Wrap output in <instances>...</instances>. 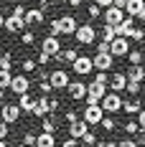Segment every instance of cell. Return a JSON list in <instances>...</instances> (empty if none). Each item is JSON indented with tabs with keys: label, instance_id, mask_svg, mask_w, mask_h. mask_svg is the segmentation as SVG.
I'll list each match as a JSON object with an SVG mask.
<instances>
[{
	"label": "cell",
	"instance_id": "54",
	"mask_svg": "<svg viewBox=\"0 0 145 147\" xmlns=\"http://www.w3.org/2000/svg\"><path fill=\"white\" fill-rule=\"evenodd\" d=\"M94 3H97V5H99L102 10H104V8H110V5H112L115 0H94Z\"/></svg>",
	"mask_w": 145,
	"mask_h": 147
},
{
	"label": "cell",
	"instance_id": "32",
	"mask_svg": "<svg viewBox=\"0 0 145 147\" xmlns=\"http://www.w3.org/2000/svg\"><path fill=\"white\" fill-rule=\"evenodd\" d=\"M10 79H13L10 69H0V89H8V86H10Z\"/></svg>",
	"mask_w": 145,
	"mask_h": 147
},
{
	"label": "cell",
	"instance_id": "62",
	"mask_svg": "<svg viewBox=\"0 0 145 147\" xmlns=\"http://www.w3.org/2000/svg\"><path fill=\"white\" fill-rule=\"evenodd\" d=\"M18 147H28V145H23V142H20V145H18Z\"/></svg>",
	"mask_w": 145,
	"mask_h": 147
},
{
	"label": "cell",
	"instance_id": "28",
	"mask_svg": "<svg viewBox=\"0 0 145 147\" xmlns=\"http://www.w3.org/2000/svg\"><path fill=\"white\" fill-rule=\"evenodd\" d=\"M115 38H117L115 26H107V23H104V26H102V41H104V43H112Z\"/></svg>",
	"mask_w": 145,
	"mask_h": 147
},
{
	"label": "cell",
	"instance_id": "3",
	"mask_svg": "<svg viewBox=\"0 0 145 147\" xmlns=\"http://www.w3.org/2000/svg\"><path fill=\"white\" fill-rule=\"evenodd\" d=\"M10 91L13 94H26V91H31V79H28V74H13V79H10Z\"/></svg>",
	"mask_w": 145,
	"mask_h": 147
},
{
	"label": "cell",
	"instance_id": "61",
	"mask_svg": "<svg viewBox=\"0 0 145 147\" xmlns=\"http://www.w3.org/2000/svg\"><path fill=\"white\" fill-rule=\"evenodd\" d=\"M41 3H46V5H51V3H56V0H41Z\"/></svg>",
	"mask_w": 145,
	"mask_h": 147
},
{
	"label": "cell",
	"instance_id": "14",
	"mask_svg": "<svg viewBox=\"0 0 145 147\" xmlns=\"http://www.w3.org/2000/svg\"><path fill=\"white\" fill-rule=\"evenodd\" d=\"M41 51L48 53V56H56L59 51H61V41H59L56 36H48V33H46V38L41 41Z\"/></svg>",
	"mask_w": 145,
	"mask_h": 147
},
{
	"label": "cell",
	"instance_id": "2",
	"mask_svg": "<svg viewBox=\"0 0 145 147\" xmlns=\"http://www.w3.org/2000/svg\"><path fill=\"white\" fill-rule=\"evenodd\" d=\"M99 107H102V112H104V114H117V112L122 109V96L115 94V91H107V94L102 96Z\"/></svg>",
	"mask_w": 145,
	"mask_h": 147
},
{
	"label": "cell",
	"instance_id": "52",
	"mask_svg": "<svg viewBox=\"0 0 145 147\" xmlns=\"http://www.w3.org/2000/svg\"><path fill=\"white\" fill-rule=\"evenodd\" d=\"M13 15H26V5H20V3H18V5L13 8Z\"/></svg>",
	"mask_w": 145,
	"mask_h": 147
},
{
	"label": "cell",
	"instance_id": "39",
	"mask_svg": "<svg viewBox=\"0 0 145 147\" xmlns=\"http://www.w3.org/2000/svg\"><path fill=\"white\" fill-rule=\"evenodd\" d=\"M92 81H97V84H104V86H107V81H110V71H97Z\"/></svg>",
	"mask_w": 145,
	"mask_h": 147
},
{
	"label": "cell",
	"instance_id": "45",
	"mask_svg": "<svg viewBox=\"0 0 145 147\" xmlns=\"http://www.w3.org/2000/svg\"><path fill=\"white\" fill-rule=\"evenodd\" d=\"M51 59H54V56H48V53H44V51H41V53L36 56V63H38V66H46Z\"/></svg>",
	"mask_w": 145,
	"mask_h": 147
},
{
	"label": "cell",
	"instance_id": "22",
	"mask_svg": "<svg viewBox=\"0 0 145 147\" xmlns=\"http://www.w3.org/2000/svg\"><path fill=\"white\" fill-rule=\"evenodd\" d=\"M140 109H143V104H140L138 96H132V99H125V102H122V112H125V114H138Z\"/></svg>",
	"mask_w": 145,
	"mask_h": 147
},
{
	"label": "cell",
	"instance_id": "49",
	"mask_svg": "<svg viewBox=\"0 0 145 147\" xmlns=\"http://www.w3.org/2000/svg\"><path fill=\"white\" fill-rule=\"evenodd\" d=\"M135 119H138V124H140V129L145 132V109H140V112H138V117H135Z\"/></svg>",
	"mask_w": 145,
	"mask_h": 147
},
{
	"label": "cell",
	"instance_id": "56",
	"mask_svg": "<svg viewBox=\"0 0 145 147\" xmlns=\"http://www.w3.org/2000/svg\"><path fill=\"white\" fill-rule=\"evenodd\" d=\"M125 3H127V0H115L112 5H115V8H122V10H125Z\"/></svg>",
	"mask_w": 145,
	"mask_h": 147
},
{
	"label": "cell",
	"instance_id": "29",
	"mask_svg": "<svg viewBox=\"0 0 145 147\" xmlns=\"http://www.w3.org/2000/svg\"><path fill=\"white\" fill-rule=\"evenodd\" d=\"M36 69H38L36 59H31V56H28V59H23V61H20V71H23V74H33Z\"/></svg>",
	"mask_w": 145,
	"mask_h": 147
},
{
	"label": "cell",
	"instance_id": "43",
	"mask_svg": "<svg viewBox=\"0 0 145 147\" xmlns=\"http://www.w3.org/2000/svg\"><path fill=\"white\" fill-rule=\"evenodd\" d=\"M82 142H84V145H87V147H94V145H97V134L87 132V134H84V137H82Z\"/></svg>",
	"mask_w": 145,
	"mask_h": 147
},
{
	"label": "cell",
	"instance_id": "59",
	"mask_svg": "<svg viewBox=\"0 0 145 147\" xmlns=\"http://www.w3.org/2000/svg\"><path fill=\"white\" fill-rule=\"evenodd\" d=\"M3 23H5V15L0 13V28H3Z\"/></svg>",
	"mask_w": 145,
	"mask_h": 147
},
{
	"label": "cell",
	"instance_id": "57",
	"mask_svg": "<svg viewBox=\"0 0 145 147\" xmlns=\"http://www.w3.org/2000/svg\"><path fill=\"white\" fill-rule=\"evenodd\" d=\"M0 147H13V145H10L8 140H0Z\"/></svg>",
	"mask_w": 145,
	"mask_h": 147
},
{
	"label": "cell",
	"instance_id": "9",
	"mask_svg": "<svg viewBox=\"0 0 145 147\" xmlns=\"http://www.w3.org/2000/svg\"><path fill=\"white\" fill-rule=\"evenodd\" d=\"M46 79H48L51 89H66V86H69V74L64 71V69H56V71H51Z\"/></svg>",
	"mask_w": 145,
	"mask_h": 147
},
{
	"label": "cell",
	"instance_id": "41",
	"mask_svg": "<svg viewBox=\"0 0 145 147\" xmlns=\"http://www.w3.org/2000/svg\"><path fill=\"white\" fill-rule=\"evenodd\" d=\"M56 109H59V99L54 96V94H48V114L54 117V112H56Z\"/></svg>",
	"mask_w": 145,
	"mask_h": 147
},
{
	"label": "cell",
	"instance_id": "17",
	"mask_svg": "<svg viewBox=\"0 0 145 147\" xmlns=\"http://www.w3.org/2000/svg\"><path fill=\"white\" fill-rule=\"evenodd\" d=\"M87 132H89V124L84 122V119H76V122L69 124V137H74V140H82Z\"/></svg>",
	"mask_w": 145,
	"mask_h": 147
},
{
	"label": "cell",
	"instance_id": "44",
	"mask_svg": "<svg viewBox=\"0 0 145 147\" xmlns=\"http://www.w3.org/2000/svg\"><path fill=\"white\" fill-rule=\"evenodd\" d=\"M38 91H41V94H51V91H54L51 84H48V79H41V81H38Z\"/></svg>",
	"mask_w": 145,
	"mask_h": 147
},
{
	"label": "cell",
	"instance_id": "20",
	"mask_svg": "<svg viewBox=\"0 0 145 147\" xmlns=\"http://www.w3.org/2000/svg\"><path fill=\"white\" fill-rule=\"evenodd\" d=\"M132 28H135V18H132V15H125V20H122L120 26H115V33L122 36V38H127Z\"/></svg>",
	"mask_w": 145,
	"mask_h": 147
},
{
	"label": "cell",
	"instance_id": "6",
	"mask_svg": "<svg viewBox=\"0 0 145 147\" xmlns=\"http://www.w3.org/2000/svg\"><path fill=\"white\" fill-rule=\"evenodd\" d=\"M18 119H20V107H18V104H3V109H0V122H5V124L10 127Z\"/></svg>",
	"mask_w": 145,
	"mask_h": 147
},
{
	"label": "cell",
	"instance_id": "11",
	"mask_svg": "<svg viewBox=\"0 0 145 147\" xmlns=\"http://www.w3.org/2000/svg\"><path fill=\"white\" fill-rule=\"evenodd\" d=\"M92 63H94L97 71H110L115 66V56L112 53H94L92 56Z\"/></svg>",
	"mask_w": 145,
	"mask_h": 147
},
{
	"label": "cell",
	"instance_id": "47",
	"mask_svg": "<svg viewBox=\"0 0 145 147\" xmlns=\"http://www.w3.org/2000/svg\"><path fill=\"white\" fill-rule=\"evenodd\" d=\"M94 147H117V142L115 140H97V145Z\"/></svg>",
	"mask_w": 145,
	"mask_h": 147
},
{
	"label": "cell",
	"instance_id": "1",
	"mask_svg": "<svg viewBox=\"0 0 145 147\" xmlns=\"http://www.w3.org/2000/svg\"><path fill=\"white\" fill-rule=\"evenodd\" d=\"M74 38H76V43L79 46H89L97 41V28L92 26V23H84V26H76L74 30Z\"/></svg>",
	"mask_w": 145,
	"mask_h": 147
},
{
	"label": "cell",
	"instance_id": "53",
	"mask_svg": "<svg viewBox=\"0 0 145 147\" xmlns=\"http://www.w3.org/2000/svg\"><path fill=\"white\" fill-rule=\"evenodd\" d=\"M97 53H110V43H104V41H102V43L97 46Z\"/></svg>",
	"mask_w": 145,
	"mask_h": 147
},
{
	"label": "cell",
	"instance_id": "5",
	"mask_svg": "<svg viewBox=\"0 0 145 147\" xmlns=\"http://www.w3.org/2000/svg\"><path fill=\"white\" fill-rule=\"evenodd\" d=\"M102 117H104V112H102L99 104H87V109H84V114H82V119L87 122L89 127H97L102 122Z\"/></svg>",
	"mask_w": 145,
	"mask_h": 147
},
{
	"label": "cell",
	"instance_id": "13",
	"mask_svg": "<svg viewBox=\"0 0 145 147\" xmlns=\"http://www.w3.org/2000/svg\"><path fill=\"white\" fill-rule=\"evenodd\" d=\"M66 91H69V99H74V102H82V99L87 96V84H84V81H69Z\"/></svg>",
	"mask_w": 145,
	"mask_h": 147
},
{
	"label": "cell",
	"instance_id": "35",
	"mask_svg": "<svg viewBox=\"0 0 145 147\" xmlns=\"http://www.w3.org/2000/svg\"><path fill=\"white\" fill-rule=\"evenodd\" d=\"M140 89H143V84H140V81L127 79V84H125V91H127V94H132V96H135V94H140Z\"/></svg>",
	"mask_w": 145,
	"mask_h": 147
},
{
	"label": "cell",
	"instance_id": "34",
	"mask_svg": "<svg viewBox=\"0 0 145 147\" xmlns=\"http://www.w3.org/2000/svg\"><path fill=\"white\" fill-rule=\"evenodd\" d=\"M48 30H51L48 36H56V38H61V36H64V30H61V23H59V18H54V20L48 23Z\"/></svg>",
	"mask_w": 145,
	"mask_h": 147
},
{
	"label": "cell",
	"instance_id": "4",
	"mask_svg": "<svg viewBox=\"0 0 145 147\" xmlns=\"http://www.w3.org/2000/svg\"><path fill=\"white\" fill-rule=\"evenodd\" d=\"M107 94V86L104 84H97V81H89L87 84V104H99L102 102V96Z\"/></svg>",
	"mask_w": 145,
	"mask_h": 147
},
{
	"label": "cell",
	"instance_id": "18",
	"mask_svg": "<svg viewBox=\"0 0 145 147\" xmlns=\"http://www.w3.org/2000/svg\"><path fill=\"white\" fill-rule=\"evenodd\" d=\"M33 117H46L48 114V94H41L38 99H36V104H33V112H31Z\"/></svg>",
	"mask_w": 145,
	"mask_h": 147
},
{
	"label": "cell",
	"instance_id": "30",
	"mask_svg": "<svg viewBox=\"0 0 145 147\" xmlns=\"http://www.w3.org/2000/svg\"><path fill=\"white\" fill-rule=\"evenodd\" d=\"M127 59H130V66H140L143 63V51H138V48H130V53H127Z\"/></svg>",
	"mask_w": 145,
	"mask_h": 147
},
{
	"label": "cell",
	"instance_id": "55",
	"mask_svg": "<svg viewBox=\"0 0 145 147\" xmlns=\"http://www.w3.org/2000/svg\"><path fill=\"white\" fill-rule=\"evenodd\" d=\"M66 3H69V8H79L82 5V0H66Z\"/></svg>",
	"mask_w": 145,
	"mask_h": 147
},
{
	"label": "cell",
	"instance_id": "40",
	"mask_svg": "<svg viewBox=\"0 0 145 147\" xmlns=\"http://www.w3.org/2000/svg\"><path fill=\"white\" fill-rule=\"evenodd\" d=\"M36 137H38L36 132H23V145H28V147H36Z\"/></svg>",
	"mask_w": 145,
	"mask_h": 147
},
{
	"label": "cell",
	"instance_id": "26",
	"mask_svg": "<svg viewBox=\"0 0 145 147\" xmlns=\"http://www.w3.org/2000/svg\"><path fill=\"white\" fill-rule=\"evenodd\" d=\"M36 147H56V137L48 132H41L36 137Z\"/></svg>",
	"mask_w": 145,
	"mask_h": 147
},
{
	"label": "cell",
	"instance_id": "48",
	"mask_svg": "<svg viewBox=\"0 0 145 147\" xmlns=\"http://www.w3.org/2000/svg\"><path fill=\"white\" fill-rule=\"evenodd\" d=\"M64 117H66V124H71V122H76V119H79V114H76L74 109H69V112H66Z\"/></svg>",
	"mask_w": 145,
	"mask_h": 147
},
{
	"label": "cell",
	"instance_id": "33",
	"mask_svg": "<svg viewBox=\"0 0 145 147\" xmlns=\"http://www.w3.org/2000/svg\"><path fill=\"white\" fill-rule=\"evenodd\" d=\"M99 127L104 129V132H115L117 129V122L112 117H102V122H99Z\"/></svg>",
	"mask_w": 145,
	"mask_h": 147
},
{
	"label": "cell",
	"instance_id": "21",
	"mask_svg": "<svg viewBox=\"0 0 145 147\" xmlns=\"http://www.w3.org/2000/svg\"><path fill=\"white\" fill-rule=\"evenodd\" d=\"M143 10H145V0H127L125 3V13L132 15V18H138Z\"/></svg>",
	"mask_w": 145,
	"mask_h": 147
},
{
	"label": "cell",
	"instance_id": "38",
	"mask_svg": "<svg viewBox=\"0 0 145 147\" xmlns=\"http://www.w3.org/2000/svg\"><path fill=\"white\" fill-rule=\"evenodd\" d=\"M127 38H130V41H138V43H140V41H145V30H143V28H132Z\"/></svg>",
	"mask_w": 145,
	"mask_h": 147
},
{
	"label": "cell",
	"instance_id": "15",
	"mask_svg": "<svg viewBox=\"0 0 145 147\" xmlns=\"http://www.w3.org/2000/svg\"><path fill=\"white\" fill-rule=\"evenodd\" d=\"M23 20H26V28H28V26H41V23L46 20V13L41 10V8H31V10H26Z\"/></svg>",
	"mask_w": 145,
	"mask_h": 147
},
{
	"label": "cell",
	"instance_id": "8",
	"mask_svg": "<svg viewBox=\"0 0 145 147\" xmlns=\"http://www.w3.org/2000/svg\"><path fill=\"white\" fill-rule=\"evenodd\" d=\"M104 23H107V26H120V23H122V20H125V10H122V8H115V5H110V8H104Z\"/></svg>",
	"mask_w": 145,
	"mask_h": 147
},
{
	"label": "cell",
	"instance_id": "12",
	"mask_svg": "<svg viewBox=\"0 0 145 147\" xmlns=\"http://www.w3.org/2000/svg\"><path fill=\"white\" fill-rule=\"evenodd\" d=\"M3 28L8 30V33H20V30H26V20H23V15H8L5 18V23H3Z\"/></svg>",
	"mask_w": 145,
	"mask_h": 147
},
{
	"label": "cell",
	"instance_id": "27",
	"mask_svg": "<svg viewBox=\"0 0 145 147\" xmlns=\"http://www.w3.org/2000/svg\"><path fill=\"white\" fill-rule=\"evenodd\" d=\"M41 132L56 134V122L51 119V114H46V117H41Z\"/></svg>",
	"mask_w": 145,
	"mask_h": 147
},
{
	"label": "cell",
	"instance_id": "60",
	"mask_svg": "<svg viewBox=\"0 0 145 147\" xmlns=\"http://www.w3.org/2000/svg\"><path fill=\"white\" fill-rule=\"evenodd\" d=\"M138 20H145V10H143V13H140V15H138Z\"/></svg>",
	"mask_w": 145,
	"mask_h": 147
},
{
	"label": "cell",
	"instance_id": "25",
	"mask_svg": "<svg viewBox=\"0 0 145 147\" xmlns=\"http://www.w3.org/2000/svg\"><path fill=\"white\" fill-rule=\"evenodd\" d=\"M76 56H79V53H76V48H61V51H59L54 59L66 61V63H74V61H76Z\"/></svg>",
	"mask_w": 145,
	"mask_h": 147
},
{
	"label": "cell",
	"instance_id": "19",
	"mask_svg": "<svg viewBox=\"0 0 145 147\" xmlns=\"http://www.w3.org/2000/svg\"><path fill=\"white\" fill-rule=\"evenodd\" d=\"M59 23H61V30H64V36H74V30H76V26H79V23H76V18H74V15H61V18H59Z\"/></svg>",
	"mask_w": 145,
	"mask_h": 147
},
{
	"label": "cell",
	"instance_id": "36",
	"mask_svg": "<svg viewBox=\"0 0 145 147\" xmlns=\"http://www.w3.org/2000/svg\"><path fill=\"white\" fill-rule=\"evenodd\" d=\"M10 66H13L10 53H8V51H0V69H10Z\"/></svg>",
	"mask_w": 145,
	"mask_h": 147
},
{
	"label": "cell",
	"instance_id": "23",
	"mask_svg": "<svg viewBox=\"0 0 145 147\" xmlns=\"http://www.w3.org/2000/svg\"><path fill=\"white\" fill-rule=\"evenodd\" d=\"M33 104H36V99L31 96L28 91L18 96V107H20V112H28V114H31V112H33Z\"/></svg>",
	"mask_w": 145,
	"mask_h": 147
},
{
	"label": "cell",
	"instance_id": "46",
	"mask_svg": "<svg viewBox=\"0 0 145 147\" xmlns=\"http://www.w3.org/2000/svg\"><path fill=\"white\" fill-rule=\"evenodd\" d=\"M117 147H138V142H135V137H127V140H120Z\"/></svg>",
	"mask_w": 145,
	"mask_h": 147
},
{
	"label": "cell",
	"instance_id": "24",
	"mask_svg": "<svg viewBox=\"0 0 145 147\" xmlns=\"http://www.w3.org/2000/svg\"><path fill=\"white\" fill-rule=\"evenodd\" d=\"M125 74H127V79H132V81H140V84L145 81V66L143 63H140V66H130Z\"/></svg>",
	"mask_w": 145,
	"mask_h": 147
},
{
	"label": "cell",
	"instance_id": "42",
	"mask_svg": "<svg viewBox=\"0 0 145 147\" xmlns=\"http://www.w3.org/2000/svg\"><path fill=\"white\" fill-rule=\"evenodd\" d=\"M87 13H89V18L94 20V18H99V15H102V8L97 5V3H92V5H89V10H87Z\"/></svg>",
	"mask_w": 145,
	"mask_h": 147
},
{
	"label": "cell",
	"instance_id": "58",
	"mask_svg": "<svg viewBox=\"0 0 145 147\" xmlns=\"http://www.w3.org/2000/svg\"><path fill=\"white\" fill-rule=\"evenodd\" d=\"M5 102V89H0V104Z\"/></svg>",
	"mask_w": 145,
	"mask_h": 147
},
{
	"label": "cell",
	"instance_id": "10",
	"mask_svg": "<svg viewBox=\"0 0 145 147\" xmlns=\"http://www.w3.org/2000/svg\"><path fill=\"white\" fill-rule=\"evenodd\" d=\"M71 69L76 76H87V74L94 71V63H92V59L89 56H76V61L71 63Z\"/></svg>",
	"mask_w": 145,
	"mask_h": 147
},
{
	"label": "cell",
	"instance_id": "16",
	"mask_svg": "<svg viewBox=\"0 0 145 147\" xmlns=\"http://www.w3.org/2000/svg\"><path fill=\"white\" fill-rule=\"evenodd\" d=\"M107 84H110V89H107V91L122 94V91H125V84H127V74H112Z\"/></svg>",
	"mask_w": 145,
	"mask_h": 147
},
{
	"label": "cell",
	"instance_id": "7",
	"mask_svg": "<svg viewBox=\"0 0 145 147\" xmlns=\"http://www.w3.org/2000/svg\"><path fill=\"white\" fill-rule=\"evenodd\" d=\"M110 53H112V56H120V59H122V56H127V53H130V38H122V36H117L115 41H112V43H110Z\"/></svg>",
	"mask_w": 145,
	"mask_h": 147
},
{
	"label": "cell",
	"instance_id": "51",
	"mask_svg": "<svg viewBox=\"0 0 145 147\" xmlns=\"http://www.w3.org/2000/svg\"><path fill=\"white\" fill-rule=\"evenodd\" d=\"M8 124H5V122H0V140H5V137H8Z\"/></svg>",
	"mask_w": 145,
	"mask_h": 147
},
{
	"label": "cell",
	"instance_id": "31",
	"mask_svg": "<svg viewBox=\"0 0 145 147\" xmlns=\"http://www.w3.org/2000/svg\"><path fill=\"white\" fill-rule=\"evenodd\" d=\"M125 132L130 134V137L140 134V124H138V119H127V122H125Z\"/></svg>",
	"mask_w": 145,
	"mask_h": 147
},
{
	"label": "cell",
	"instance_id": "37",
	"mask_svg": "<svg viewBox=\"0 0 145 147\" xmlns=\"http://www.w3.org/2000/svg\"><path fill=\"white\" fill-rule=\"evenodd\" d=\"M33 41H36V36H33L28 28H26V30H20V43H23V46H31Z\"/></svg>",
	"mask_w": 145,
	"mask_h": 147
},
{
	"label": "cell",
	"instance_id": "50",
	"mask_svg": "<svg viewBox=\"0 0 145 147\" xmlns=\"http://www.w3.org/2000/svg\"><path fill=\"white\" fill-rule=\"evenodd\" d=\"M79 145V140H74V137H66L64 142H61V147H76Z\"/></svg>",
	"mask_w": 145,
	"mask_h": 147
}]
</instances>
